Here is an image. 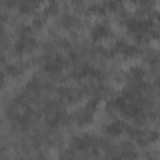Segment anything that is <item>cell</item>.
<instances>
[{"instance_id":"3","label":"cell","mask_w":160,"mask_h":160,"mask_svg":"<svg viewBox=\"0 0 160 160\" xmlns=\"http://www.w3.org/2000/svg\"><path fill=\"white\" fill-rule=\"evenodd\" d=\"M14 112H15L16 115L22 116V115L26 112V108H25L24 105H16V106L14 108Z\"/></svg>"},{"instance_id":"2","label":"cell","mask_w":160,"mask_h":160,"mask_svg":"<svg viewBox=\"0 0 160 160\" xmlns=\"http://www.w3.org/2000/svg\"><path fill=\"white\" fill-rule=\"evenodd\" d=\"M149 50H151L154 52L160 51V39L150 38L149 39Z\"/></svg>"},{"instance_id":"1","label":"cell","mask_w":160,"mask_h":160,"mask_svg":"<svg viewBox=\"0 0 160 160\" xmlns=\"http://www.w3.org/2000/svg\"><path fill=\"white\" fill-rule=\"evenodd\" d=\"M122 41H124V44L125 45H128V46H136L138 45V38H136V35H135V32H128L124 38H122Z\"/></svg>"}]
</instances>
